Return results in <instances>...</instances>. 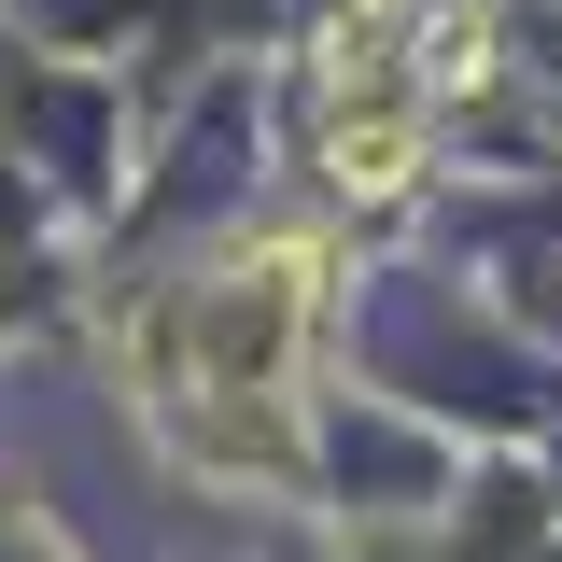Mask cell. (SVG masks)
<instances>
[{"instance_id": "cell-2", "label": "cell", "mask_w": 562, "mask_h": 562, "mask_svg": "<svg viewBox=\"0 0 562 562\" xmlns=\"http://www.w3.org/2000/svg\"><path fill=\"white\" fill-rule=\"evenodd\" d=\"M366 14H394V0H366Z\"/></svg>"}, {"instance_id": "cell-1", "label": "cell", "mask_w": 562, "mask_h": 562, "mask_svg": "<svg viewBox=\"0 0 562 562\" xmlns=\"http://www.w3.org/2000/svg\"><path fill=\"white\" fill-rule=\"evenodd\" d=\"M408 169H422V127H408V113L338 127V183H351V198H408Z\"/></svg>"}]
</instances>
